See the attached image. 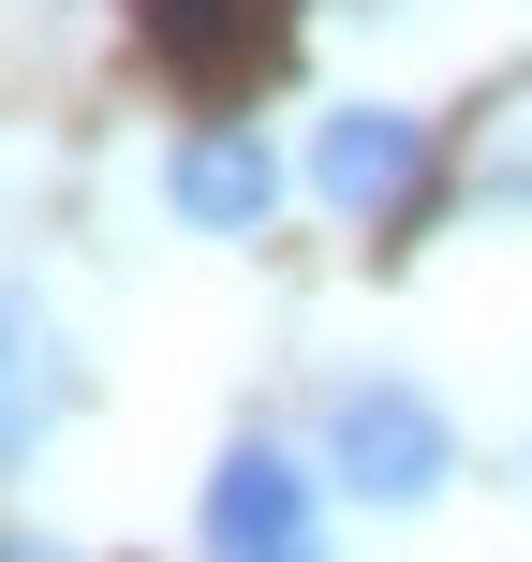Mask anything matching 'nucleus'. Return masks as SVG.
Wrapping results in <instances>:
<instances>
[{
    "instance_id": "nucleus-7",
    "label": "nucleus",
    "mask_w": 532,
    "mask_h": 562,
    "mask_svg": "<svg viewBox=\"0 0 532 562\" xmlns=\"http://www.w3.org/2000/svg\"><path fill=\"white\" fill-rule=\"evenodd\" d=\"M15 562H45V548H15Z\"/></svg>"
},
{
    "instance_id": "nucleus-4",
    "label": "nucleus",
    "mask_w": 532,
    "mask_h": 562,
    "mask_svg": "<svg viewBox=\"0 0 532 562\" xmlns=\"http://www.w3.org/2000/svg\"><path fill=\"white\" fill-rule=\"evenodd\" d=\"M134 15H148V59H163V75H193V89L252 75V59L281 45V0H134Z\"/></svg>"
},
{
    "instance_id": "nucleus-5",
    "label": "nucleus",
    "mask_w": 532,
    "mask_h": 562,
    "mask_svg": "<svg viewBox=\"0 0 532 562\" xmlns=\"http://www.w3.org/2000/svg\"><path fill=\"white\" fill-rule=\"evenodd\" d=\"M163 193H178V223H207V237H252L267 207H281V164H267V134H193L163 164Z\"/></svg>"
},
{
    "instance_id": "nucleus-1",
    "label": "nucleus",
    "mask_w": 532,
    "mask_h": 562,
    "mask_svg": "<svg viewBox=\"0 0 532 562\" xmlns=\"http://www.w3.org/2000/svg\"><path fill=\"white\" fill-rule=\"evenodd\" d=\"M326 474L355 488V504H429V488L459 474V429L429 415V385L370 370V385H340V400H326Z\"/></svg>"
},
{
    "instance_id": "nucleus-3",
    "label": "nucleus",
    "mask_w": 532,
    "mask_h": 562,
    "mask_svg": "<svg viewBox=\"0 0 532 562\" xmlns=\"http://www.w3.org/2000/svg\"><path fill=\"white\" fill-rule=\"evenodd\" d=\"M207 562H326L310 548V474L281 445H237L207 474Z\"/></svg>"
},
{
    "instance_id": "nucleus-2",
    "label": "nucleus",
    "mask_w": 532,
    "mask_h": 562,
    "mask_svg": "<svg viewBox=\"0 0 532 562\" xmlns=\"http://www.w3.org/2000/svg\"><path fill=\"white\" fill-rule=\"evenodd\" d=\"M415 178H429V119H399V104H340L326 134H310V193H326L340 223L415 207Z\"/></svg>"
},
{
    "instance_id": "nucleus-6",
    "label": "nucleus",
    "mask_w": 532,
    "mask_h": 562,
    "mask_svg": "<svg viewBox=\"0 0 532 562\" xmlns=\"http://www.w3.org/2000/svg\"><path fill=\"white\" fill-rule=\"evenodd\" d=\"M59 415V370H45V340L0 311V459H30V429Z\"/></svg>"
}]
</instances>
